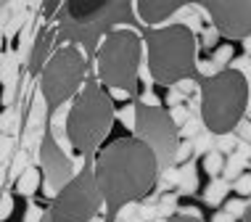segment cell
Returning a JSON list of instances; mask_svg holds the SVG:
<instances>
[{
	"instance_id": "cell-21",
	"label": "cell",
	"mask_w": 251,
	"mask_h": 222,
	"mask_svg": "<svg viewBox=\"0 0 251 222\" xmlns=\"http://www.w3.org/2000/svg\"><path fill=\"white\" fill-rule=\"evenodd\" d=\"M11 214V198L5 196V201H3V217H8Z\"/></svg>"
},
{
	"instance_id": "cell-12",
	"label": "cell",
	"mask_w": 251,
	"mask_h": 222,
	"mask_svg": "<svg viewBox=\"0 0 251 222\" xmlns=\"http://www.w3.org/2000/svg\"><path fill=\"white\" fill-rule=\"evenodd\" d=\"M114 8H119V5L106 3V0H93V3H85V0H72V3L64 5V11L69 13L72 22H82V24L96 22L98 16H103L106 11H114Z\"/></svg>"
},
{
	"instance_id": "cell-24",
	"label": "cell",
	"mask_w": 251,
	"mask_h": 222,
	"mask_svg": "<svg viewBox=\"0 0 251 222\" xmlns=\"http://www.w3.org/2000/svg\"><path fill=\"white\" fill-rule=\"evenodd\" d=\"M214 222H233V217H230V214H217Z\"/></svg>"
},
{
	"instance_id": "cell-1",
	"label": "cell",
	"mask_w": 251,
	"mask_h": 222,
	"mask_svg": "<svg viewBox=\"0 0 251 222\" xmlns=\"http://www.w3.org/2000/svg\"><path fill=\"white\" fill-rule=\"evenodd\" d=\"M93 170L108 214L132 201H143L159 183V159L140 138H119L93 156Z\"/></svg>"
},
{
	"instance_id": "cell-3",
	"label": "cell",
	"mask_w": 251,
	"mask_h": 222,
	"mask_svg": "<svg viewBox=\"0 0 251 222\" xmlns=\"http://www.w3.org/2000/svg\"><path fill=\"white\" fill-rule=\"evenodd\" d=\"M148 48V72L156 85L177 87L180 82L191 79L199 64H196V35L185 24H167L159 29H148L146 35Z\"/></svg>"
},
{
	"instance_id": "cell-6",
	"label": "cell",
	"mask_w": 251,
	"mask_h": 222,
	"mask_svg": "<svg viewBox=\"0 0 251 222\" xmlns=\"http://www.w3.org/2000/svg\"><path fill=\"white\" fill-rule=\"evenodd\" d=\"M87 82V58L79 45L58 48L40 69V93L50 109H58L66 100H74Z\"/></svg>"
},
{
	"instance_id": "cell-20",
	"label": "cell",
	"mask_w": 251,
	"mask_h": 222,
	"mask_svg": "<svg viewBox=\"0 0 251 222\" xmlns=\"http://www.w3.org/2000/svg\"><path fill=\"white\" fill-rule=\"evenodd\" d=\"M180 100H182V93H169V96H167V106H177L180 103Z\"/></svg>"
},
{
	"instance_id": "cell-7",
	"label": "cell",
	"mask_w": 251,
	"mask_h": 222,
	"mask_svg": "<svg viewBox=\"0 0 251 222\" xmlns=\"http://www.w3.org/2000/svg\"><path fill=\"white\" fill-rule=\"evenodd\" d=\"M132 132H135V138H140L143 143L153 148L161 170H169L177 161V153H180L177 119L167 109H161L159 103H146V100L135 103Z\"/></svg>"
},
{
	"instance_id": "cell-9",
	"label": "cell",
	"mask_w": 251,
	"mask_h": 222,
	"mask_svg": "<svg viewBox=\"0 0 251 222\" xmlns=\"http://www.w3.org/2000/svg\"><path fill=\"white\" fill-rule=\"evenodd\" d=\"M212 26L227 40H251V0H209Z\"/></svg>"
},
{
	"instance_id": "cell-2",
	"label": "cell",
	"mask_w": 251,
	"mask_h": 222,
	"mask_svg": "<svg viewBox=\"0 0 251 222\" xmlns=\"http://www.w3.org/2000/svg\"><path fill=\"white\" fill-rule=\"evenodd\" d=\"M114 119H117L114 98L98 79H87L66 114V140L72 151L93 161V156L103 148L100 143L108 138Z\"/></svg>"
},
{
	"instance_id": "cell-14",
	"label": "cell",
	"mask_w": 251,
	"mask_h": 222,
	"mask_svg": "<svg viewBox=\"0 0 251 222\" xmlns=\"http://www.w3.org/2000/svg\"><path fill=\"white\" fill-rule=\"evenodd\" d=\"M201 167H203V172H206V174L217 177V174L225 170V159H222V153H220V151H209L206 156H203Z\"/></svg>"
},
{
	"instance_id": "cell-8",
	"label": "cell",
	"mask_w": 251,
	"mask_h": 222,
	"mask_svg": "<svg viewBox=\"0 0 251 222\" xmlns=\"http://www.w3.org/2000/svg\"><path fill=\"white\" fill-rule=\"evenodd\" d=\"M100 204L103 196L96 180V170H93V161H87L74 174L72 183L53 198L48 217L50 222H90L100 212Z\"/></svg>"
},
{
	"instance_id": "cell-19",
	"label": "cell",
	"mask_w": 251,
	"mask_h": 222,
	"mask_svg": "<svg viewBox=\"0 0 251 222\" xmlns=\"http://www.w3.org/2000/svg\"><path fill=\"white\" fill-rule=\"evenodd\" d=\"M238 193L243 196V193H251V174H243V177L238 180Z\"/></svg>"
},
{
	"instance_id": "cell-11",
	"label": "cell",
	"mask_w": 251,
	"mask_h": 222,
	"mask_svg": "<svg viewBox=\"0 0 251 222\" xmlns=\"http://www.w3.org/2000/svg\"><path fill=\"white\" fill-rule=\"evenodd\" d=\"M132 8L146 26L159 29V24H164L169 16H175L177 11L185 8V0H138Z\"/></svg>"
},
{
	"instance_id": "cell-22",
	"label": "cell",
	"mask_w": 251,
	"mask_h": 222,
	"mask_svg": "<svg viewBox=\"0 0 251 222\" xmlns=\"http://www.w3.org/2000/svg\"><path fill=\"white\" fill-rule=\"evenodd\" d=\"M177 87H180L182 93H191V87H193V82H191V79H185V82H180Z\"/></svg>"
},
{
	"instance_id": "cell-4",
	"label": "cell",
	"mask_w": 251,
	"mask_h": 222,
	"mask_svg": "<svg viewBox=\"0 0 251 222\" xmlns=\"http://www.w3.org/2000/svg\"><path fill=\"white\" fill-rule=\"evenodd\" d=\"M249 106V82L241 69H220L201 85V119L209 132L227 135Z\"/></svg>"
},
{
	"instance_id": "cell-13",
	"label": "cell",
	"mask_w": 251,
	"mask_h": 222,
	"mask_svg": "<svg viewBox=\"0 0 251 222\" xmlns=\"http://www.w3.org/2000/svg\"><path fill=\"white\" fill-rule=\"evenodd\" d=\"M37 188H40V170H37V167H29V170H24L22 174H19L16 191L22 193V196H32Z\"/></svg>"
},
{
	"instance_id": "cell-15",
	"label": "cell",
	"mask_w": 251,
	"mask_h": 222,
	"mask_svg": "<svg viewBox=\"0 0 251 222\" xmlns=\"http://www.w3.org/2000/svg\"><path fill=\"white\" fill-rule=\"evenodd\" d=\"M225 193H227L225 183H214V185H209V191H206V201H209V204H220Z\"/></svg>"
},
{
	"instance_id": "cell-26",
	"label": "cell",
	"mask_w": 251,
	"mask_h": 222,
	"mask_svg": "<svg viewBox=\"0 0 251 222\" xmlns=\"http://www.w3.org/2000/svg\"><path fill=\"white\" fill-rule=\"evenodd\" d=\"M246 48H249V50H251V43H246Z\"/></svg>"
},
{
	"instance_id": "cell-18",
	"label": "cell",
	"mask_w": 251,
	"mask_h": 222,
	"mask_svg": "<svg viewBox=\"0 0 251 222\" xmlns=\"http://www.w3.org/2000/svg\"><path fill=\"white\" fill-rule=\"evenodd\" d=\"M217 37H222V35L214 29V26H212V29H206V32H203V45H206V48H214V45H217Z\"/></svg>"
},
{
	"instance_id": "cell-5",
	"label": "cell",
	"mask_w": 251,
	"mask_h": 222,
	"mask_svg": "<svg viewBox=\"0 0 251 222\" xmlns=\"http://www.w3.org/2000/svg\"><path fill=\"white\" fill-rule=\"evenodd\" d=\"M140 35L130 26H111L103 35L96 56L98 82L108 90L135 93L138 87V69H140Z\"/></svg>"
},
{
	"instance_id": "cell-16",
	"label": "cell",
	"mask_w": 251,
	"mask_h": 222,
	"mask_svg": "<svg viewBox=\"0 0 251 222\" xmlns=\"http://www.w3.org/2000/svg\"><path fill=\"white\" fill-rule=\"evenodd\" d=\"M230 58H233V45H230V43L220 45V48H214V64H217V66H225Z\"/></svg>"
},
{
	"instance_id": "cell-25",
	"label": "cell",
	"mask_w": 251,
	"mask_h": 222,
	"mask_svg": "<svg viewBox=\"0 0 251 222\" xmlns=\"http://www.w3.org/2000/svg\"><path fill=\"white\" fill-rule=\"evenodd\" d=\"M243 222H251V204H249V209L243 212Z\"/></svg>"
},
{
	"instance_id": "cell-23",
	"label": "cell",
	"mask_w": 251,
	"mask_h": 222,
	"mask_svg": "<svg viewBox=\"0 0 251 222\" xmlns=\"http://www.w3.org/2000/svg\"><path fill=\"white\" fill-rule=\"evenodd\" d=\"M230 212L238 214V212H241V201H230Z\"/></svg>"
},
{
	"instance_id": "cell-10",
	"label": "cell",
	"mask_w": 251,
	"mask_h": 222,
	"mask_svg": "<svg viewBox=\"0 0 251 222\" xmlns=\"http://www.w3.org/2000/svg\"><path fill=\"white\" fill-rule=\"evenodd\" d=\"M40 170L45 172V193L56 198L61 191L74 180V164L72 159L64 153L53 135H45L43 138V146H40Z\"/></svg>"
},
{
	"instance_id": "cell-17",
	"label": "cell",
	"mask_w": 251,
	"mask_h": 222,
	"mask_svg": "<svg viewBox=\"0 0 251 222\" xmlns=\"http://www.w3.org/2000/svg\"><path fill=\"white\" fill-rule=\"evenodd\" d=\"M164 222H206V220H201L199 214H193V212H180V214H172V217H167Z\"/></svg>"
}]
</instances>
